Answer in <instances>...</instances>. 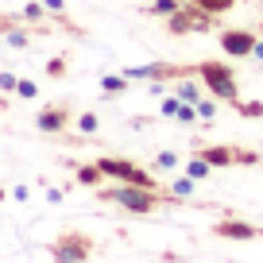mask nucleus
I'll list each match as a JSON object with an SVG mask.
<instances>
[{
    "mask_svg": "<svg viewBox=\"0 0 263 263\" xmlns=\"http://www.w3.org/2000/svg\"><path fill=\"white\" fill-rule=\"evenodd\" d=\"M197 78H201V85L209 89V97H217L221 105H229V108L240 105L236 70H229L221 58H205V62H197Z\"/></svg>",
    "mask_w": 263,
    "mask_h": 263,
    "instance_id": "f257e3e1",
    "label": "nucleus"
},
{
    "mask_svg": "<svg viewBox=\"0 0 263 263\" xmlns=\"http://www.w3.org/2000/svg\"><path fill=\"white\" fill-rule=\"evenodd\" d=\"M97 194L105 197V201H112V205H120V209H132V213H155L159 201H163L159 190L132 186V182H120V186H101Z\"/></svg>",
    "mask_w": 263,
    "mask_h": 263,
    "instance_id": "f03ea898",
    "label": "nucleus"
},
{
    "mask_svg": "<svg viewBox=\"0 0 263 263\" xmlns=\"http://www.w3.org/2000/svg\"><path fill=\"white\" fill-rule=\"evenodd\" d=\"M50 259L54 263H89L93 259V236L85 232H62L47 244Z\"/></svg>",
    "mask_w": 263,
    "mask_h": 263,
    "instance_id": "7ed1b4c3",
    "label": "nucleus"
},
{
    "mask_svg": "<svg viewBox=\"0 0 263 263\" xmlns=\"http://www.w3.org/2000/svg\"><path fill=\"white\" fill-rule=\"evenodd\" d=\"M97 166H101V174H105V178H112V182H132V186H147V190H155V178H151V174L143 171L140 163H132V159L101 155Z\"/></svg>",
    "mask_w": 263,
    "mask_h": 263,
    "instance_id": "20e7f679",
    "label": "nucleus"
},
{
    "mask_svg": "<svg viewBox=\"0 0 263 263\" xmlns=\"http://www.w3.org/2000/svg\"><path fill=\"white\" fill-rule=\"evenodd\" d=\"M194 155H201L209 166H255L259 163V151L229 147V143H205V147H197Z\"/></svg>",
    "mask_w": 263,
    "mask_h": 263,
    "instance_id": "39448f33",
    "label": "nucleus"
},
{
    "mask_svg": "<svg viewBox=\"0 0 263 263\" xmlns=\"http://www.w3.org/2000/svg\"><path fill=\"white\" fill-rule=\"evenodd\" d=\"M128 82H166V78H186V74H197V66H178V62H147V66H128L120 70Z\"/></svg>",
    "mask_w": 263,
    "mask_h": 263,
    "instance_id": "423d86ee",
    "label": "nucleus"
},
{
    "mask_svg": "<svg viewBox=\"0 0 263 263\" xmlns=\"http://www.w3.org/2000/svg\"><path fill=\"white\" fill-rule=\"evenodd\" d=\"M166 27H171L174 35H201V31H209V27H213V16H209V12H201V8H194V4L186 0V4H182L171 20H166Z\"/></svg>",
    "mask_w": 263,
    "mask_h": 263,
    "instance_id": "0eeeda50",
    "label": "nucleus"
},
{
    "mask_svg": "<svg viewBox=\"0 0 263 263\" xmlns=\"http://www.w3.org/2000/svg\"><path fill=\"white\" fill-rule=\"evenodd\" d=\"M259 35L255 31H244V27H224L221 35H217V43H221V50L229 58H252V47Z\"/></svg>",
    "mask_w": 263,
    "mask_h": 263,
    "instance_id": "6e6552de",
    "label": "nucleus"
},
{
    "mask_svg": "<svg viewBox=\"0 0 263 263\" xmlns=\"http://www.w3.org/2000/svg\"><path fill=\"white\" fill-rule=\"evenodd\" d=\"M35 128L47 132V136H62V132L70 128V105H47V108H39Z\"/></svg>",
    "mask_w": 263,
    "mask_h": 263,
    "instance_id": "1a4fd4ad",
    "label": "nucleus"
},
{
    "mask_svg": "<svg viewBox=\"0 0 263 263\" xmlns=\"http://www.w3.org/2000/svg\"><path fill=\"white\" fill-rule=\"evenodd\" d=\"M213 236H221V240H263V229H255L248 221H236V217H224V221L213 224Z\"/></svg>",
    "mask_w": 263,
    "mask_h": 263,
    "instance_id": "9d476101",
    "label": "nucleus"
},
{
    "mask_svg": "<svg viewBox=\"0 0 263 263\" xmlns=\"http://www.w3.org/2000/svg\"><path fill=\"white\" fill-rule=\"evenodd\" d=\"M70 166H74V178L82 182V186H93V190H101L105 174H101V166H97V163H70Z\"/></svg>",
    "mask_w": 263,
    "mask_h": 263,
    "instance_id": "9b49d317",
    "label": "nucleus"
},
{
    "mask_svg": "<svg viewBox=\"0 0 263 263\" xmlns=\"http://www.w3.org/2000/svg\"><path fill=\"white\" fill-rule=\"evenodd\" d=\"M201 89H205V85H201V78H194V74H186V78H178V85H174V97H182V101H201Z\"/></svg>",
    "mask_w": 263,
    "mask_h": 263,
    "instance_id": "f8f14e48",
    "label": "nucleus"
},
{
    "mask_svg": "<svg viewBox=\"0 0 263 263\" xmlns=\"http://www.w3.org/2000/svg\"><path fill=\"white\" fill-rule=\"evenodd\" d=\"M182 4H186V0H151L147 8H143V16H159V20H171L174 12L182 8Z\"/></svg>",
    "mask_w": 263,
    "mask_h": 263,
    "instance_id": "ddd939ff",
    "label": "nucleus"
},
{
    "mask_svg": "<svg viewBox=\"0 0 263 263\" xmlns=\"http://www.w3.org/2000/svg\"><path fill=\"white\" fill-rule=\"evenodd\" d=\"M128 85H132V82H128L124 74H101V93H105V97H120Z\"/></svg>",
    "mask_w": 263,
    "mask_h": 263,
    "instance_id": "4468645a",
    "label": "nucleus"
},
{
    "mask_svg": "<svg viewBox=\"0 0 263 263\" xmlns=\"http://www.w3.org/2000/svg\"><path fill=\"white\" fill-rule=\"evenodd\" d=\"M43 16H47V4H43V0H31V4L20 12V24H39L43 27ZM43 31H47V27H43Z\"/></svg>",
    "mask_w": 263,
    "mask_h": 263,
    "instance_id": "2eb2a0df",
    "label": "nucleus"
},
{
    "mask_svg": "<svg viewBox=\"0 0 263 263\" xmlns=\"http://www.w3.org/2000/svg\"><path fill=\"white\" fill-rule=\"evenodd\" d=\"M194 8H201V12H209V16H221V12H232L236 8V0H190Z\"/></svg>",
    "mask_w": 263,
    "mask_h": 263,
    "instance_id": "dca6fc26",
    "label": "nucleus"
},
{
    "mask_svg": "<svg viewBox=\"0 0 263 263\" xmlns=\"http://www.w3.org/2000/svg\"><path fill=\"white\" fill-rule=\"evenodd\" d=\"M209 174H213V166H209L201 155H194V159L186 163V178H194V182H205Z\"/></svg>",
    "mask_w": 263,
    "mask_h": 263,
    "instance_id": "f3484780",
    "label": "nucleus"
},
{
    "mask_svg": "<svg viewBox=\"0 0 263 263\" xmlns=\"http://www.w3.org/2000/svg\"><path fill=\"white\" fill-rule=\"evenodd\" d=\"M174 120L186 124V128H197V124H201V120H197V105H194V101H182L178 112H174Z\"/></svg>",
    "mask_w": 263,
    "mask_h": 263,
    "instance_id": "a211bd4d",
    "label": "nucleus"
},
{
    "mask_svg": "<svg viewBox=\"0 0 263 263\" xmlns=\"http://www.w3.org/2000/svg\"><path fill=\"white\" fill-rule=\"evenodd\" d=\"M217 105H221L217 97H201V101H197V120H201V124H213V116H217Z\"/></svg>",
    "mask_w": 263,
    "mask_h": 263,
    "instance_id": "6ab92c4d",
    "label": "nucleus"
},
{
    "mask_svg": "<svg viewBox=\"0 0 263 263\" xmlns=\"http://www.w3.org/2000/svg\"><path fill=\"white\" fill-rule=\"evenodd\" d=\"M4 43H8V47H16V50H24V47H31V35L20 31V24H16V27H8V31H4Z\"/></svg>",
    "mask_w": 263,
    "mask_h": 263,
    "instance_id": "aec40b11",
    "label": "nucleus"
},
{
    "mask_svg": "<svg viewBox=\"0 0 263 263\" xmlns=\"http://www.w3.org/2000/svg\"><path fill=\"white\" fill-rule=\"evenodd\" d=\"M236 112L244 116V120H259V116H263V101H240Z\"/></svg>",
    "mask_w": 263,
    "mask_h": 263,
    "instance_id": "412c9836",
    "label": "nucleus"
},
{
    "mask_svg": "<svg viewBox=\"0 0 263 263\" xmlns=\"http://www.w3.org/2000/svg\"><path fill=\"white\" fill-rule=\"evenodd\" d=\"M66 70H70V58H66V54H54L47 62V74L50 78H66Z\"/></svg>",
    "mask_w": 263,
    "mask_h": 263,
    "instance_id": "4be33fe9",
    "label": "nucleus"
},
{
    "mask_svg": "<svg viewBox=\"0 0 263 263\" xmlns=\"http://www.w3.org/2000/svg\"><path fill=\"white\" fill-rule=\"evenodd\" d=\"M16 97H24V101H35V97H39V85H35L31 78H20V85H16Z\"/></svg>",
    "mask_w": 263,
    "mask_h": 263,
    "instance_id": "5701e85b",
    "label": "nucleus"
},
{
    "mask_svg": "<svg viewBox=\"0 0 263 263\" xmlns=\"http://www.w3.org/2000/svg\"><path fill=\"white\" fill-rule=\"evenodd\" d=\"M78 128H82L85 136H97V128H101L97 112H82V116H78Z\"/></svg>",
    "mask_w": 263,
    "mask_h": 263,
    "instance_id": "b1692460",
    "label": "nucleus"
},
{
    "mask_svg": "<svg viewBox=\"0 0 263 263\" xmlns=\"http://www.w3.org/2000/svg\"><path fill=\"white\" fill-rule=\"evenodd\" d=\"M155 166H159V171H174V166H178V151H159Z\"/></svg>",
    "mask_w": 263,
    "mask_h": 263,
    "instance_id": "393cba45",
    "label": "nucleus"
},
{
    "mask_svg": "<svg viewBox=\"0 0 263 263\" xmlns=\"http://www.w3.org/2000/svg\"><path fill=\"white\" fill-rule=\"evenodd\" d=\"M178 105H182V97H174V93H171V97H163V105H159V112H163V116H171V120H174V112H178Z\"/></svg>",
    "mask_w": 263,
    "mask_h": 263,
    "instance_id": "a878e982",
    "label": "nucleus"
},
{
    "mask_svg": "<svg viewBox=\"0 0 263 263\" xmlns=\"http://www.w3.org/2000/svg\"><path fill=\"white\" fill-rule=\"evenodd\" d=\"M16 85H20V78L12 74V70H4V74H0V93H16Z\"/></svg>",
    "mask_w": 263,
    "mask_h": 263,
    "instance_id": "bb28decb",
    "label": "nucleus"
},
{
    "mask_svg": "<svg viewBox=\"0 0 263 263\" xmlns=\"http://www.w3.org/2000/svg\"><path fill=\"white\" fill-rule=\"evenodd\" d=\"M174 194H178V197H190V194H194V178H178V182H174Z\"/></svg>",
    "mask_w": 263,
    "mask_h": 263,
    "instance_id": "cd10ccee",
    "label": "nucleus"
},
{
    "mask_svg": "<svg viewBox=\"0 0 263 263\" xmlns=\"http://www.w3.org/2000/svg\"><path fill=\"white\" fill-rule=\"evenodd\" d=\"M27 197H31L27 186H12V201H27Z\"/></svg>",
    "mask_w": 263,
    "mask_h": 263,
    "instance_id": "c85d7f7f",
    "label": "nucleus"
},
{
    "mask_svg": "<svg viewBox=\"0 0 263 263\" xmlns=\"http://www.w3.org/2000/svg\"><path fill=\"white\" fill-rule=\"evenodd\" d=\"M43 4H47L50 12H66V0H43Z\"/></svg>",
    "mask_w": 263,
    "mask_h": 263,
    "instance_id": "c756f323",
    "label": "nucleus"
},
{
    "mask_svg": "<svg viewBox=\"0 0 263 263\" xmlns=\"http://www.w3.org/2000/svg\"><path fill=\"white\" fill-rule=\"evenodd\" d=\"M252 58H255V62H263V39H255V47H252Z\"/></svg>",
    "mask_w": 263,
    "mask_h": 263,
    "instance_id": "7c9ffc66",
    "label": "nucleus"
}]
</instances>
